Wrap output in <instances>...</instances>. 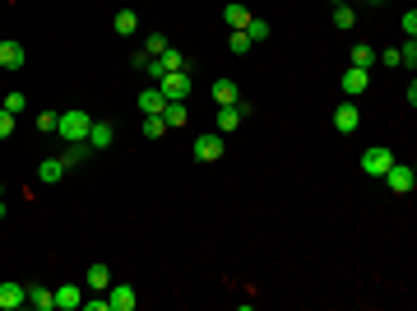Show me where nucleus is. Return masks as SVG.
<instances>
[{
  "instance_id": "nucleus-7",
  "label": "nucleus",
  "mask_w": 417,
  "mask_h": 311,
  "mask_svg": "<svg viewBox=\"0 0 417 311\" xmlns=\"http://www.w3.org/2000/svg\"><path fill=\"white\" fill-rule=\"evenodd\" d=\"M339 84H343V94H348V98H362V94L371 89V70H357V65H348Z\"/></svg>"
},
{
  "instance_id": "nucleus-26",
  "label": "nucleus",
  "mask_w": 417,
  "mask_h": 311,
  "mask_svg": "<svg viewBox=\"0 0 417 311\" xmlns=\"http://www.w3.org/2000/svg\"><path fill=\"white\" fill-rule=\"evenodd\" d=\"M250 47H255V42H250L246 33H228V51H232V56H246Z\"/></svg>"
},
{
  "instance_id": "nucleus-20",
  "label": "nucleus",
  "mask_w": 417,
  "mask_h": 311,
  "mask_svg": "<svg viewBox=\"0 0 417 311\" xmlns=\"http://www.w3.org/2000/svg\"><path fill=\"white\" fill-rule=\"evenodd\" d=\"M111 28L121 33V37H130V33L139 28V15L135 10H116V15H111Z\"/></svg>"
},
{
  "instance_id": "nucleus-15",
  "label": "nucleus",
  "mask_w": 417,
  "mask_h": 311,
  "mask_svg": "<svg viewBox=\"0 0 417 311\" xmlns=\"http://www.w3.org/2000/svg\"><path fill=\"white\" fill-rule=\"evenodd\" d=\"M84 283H89V288H98V293H107V288H111V269L102 260H93L89 274H84Z\"/></svg>"
},
{
  "instance_id": "nucleus-29",
  "label": "nucleus",
  "mask_w": 417,
  "mask_h": 311,
  "mask_svg": "<svg viewBox=\"0 0 417 311\" xmlns=\"http://www.w3.org/2000/svg\"><path fill=\"white\" fill-rule=\"evenodd\" d=\"M144 135H149V140H163V135H167V121H163V116H144Z\"/></svg>"
},
{
  "instance_id": "nucleus-22",
  "label": "nucleus",
  "mask_w": 417,
  "mask_h": 311,
  "mask_svg": "<svg viewBox=\"0 0 417 311\" xmlns=\"http://www.w3.org/2000/svg\"><path fill=\"white\" fill-rule=\"evenodd\" d=\"M250 37V42H264V37H269V19H260V15H250V24L246 28H241Z\"/></svg>"
},
{
  "instance_id": "nucleus-4",
  "label": "nucleus",
  "mask_w": 417,
  "mask_h": 311,
  "mask_svg": "<svg viewBox=\"0 0 417 311\" xmlns=\"http://www.w3.org/2000/svg\"><path fill=\"white\" fill-rule=\"evenodd\" d=\"M246 112H250V103H246V98H241L237 107H218V125H214V130H218V135H232L237 125L246 121Z\"/></svg>"
},
{
  "instance_id": "nucleus-13",
  "label": "nucleus",
  "mask_w": 417,
  "mask_h": 311,
  "mask_svg": "<svg viewBox=\"0 0 417 311\" xmlns=\"http://www.w3.org/2000/svg\"><path fill=\"white\" fill-rule=\"evenodd\" d=\"M163 107H167L163 89H158V84H149V89L139 94V112H144V116H163Z\"/></svg>"
},
{
  "instance_id": "nucleus-8",
  "label": "nucleus",
  "mask_w": 417,
  "mask_h": 311,
  "mask_svg": "<svg viewBox=\"0 0 417 311\" xmlns=\"http://www.w3.org/2000/svg\"><path fill=\"white\" fill-rule=\"evenodd\" d=\"M24 61H28V51H24V42H15V37H5V42H0V70H24Z\"/></svg>"
},
{
  "instance_id": "nucleus-12",
  "label": "nucleus",
  "mask_w": 417,
  "mask_h": 311,
  "mask_svg": "<svg viewBox=\"0 0 417 311\" xmlns=\"http://www.w3.org/2000/svg\"><path fill=\"white\" fill-rule=\"evenodd\" d=\"M209 94H214L218 107H237V103H241V89H237L232 79H214V89H209Z\"/></svg>"
},
{
  "instance_id": "nucleus-31",
  "label": "nucleus",
  "mask_w": 417,
  "mask_h": 311,
  "mask_svg": "<svg viewBox=\"0 0 417 311\" xmlns=\"http://www.w3.org/2000/svg\"><path fill=\"white\" fill-rule=\"evenodd\" d=\"M0 107H5V112H15V116H19V112L28 107V98H24V94H5V103H0Z\"/></svg>"
},
{
  "instance_id": "nucleus-11",
  "label": "nucleus",
  "mask_w": 417,
  "mask_h": 311,
  "mask_svg": "<svg viewBox=\"0 0 417 311\" xmlns=\"http://www.w3.org/2000/svg\"><path fill=\"white\" fill-rule=\"evenodd\" d=\"M24 302H28V288H24V283H15V279L0 283V311H15V307H24Z\"/></svg>"
},
{
  "instance_id": "nucleus-23",
  "label": "nucleus",
  "mask_w": 417,
  "mask_h": 311,
  "mask_svg": "<svg viewBox=\"0 0 417 311\" xmlns=\"http://www.w3.org/2000/svg\"><path fill=\"white\" fill-rule=\"evenodd\" d=\"M185 116H190V112H185V103H167V107H163V121H167V130H172V125H185Z\"/></svg>"
},
{
  "instance_id": "nucleus-10",
  "label": "nucleus",
  "mask_w": 417,
  "mask_h": 311,
  "mask_svg": "<svg viewBox=\"0 0 417 311\" xmlns=\"http://www.w3.org/2000/svg\"><path fill=\"white\" fill-rule=\"evenodd\" d=\"M107 307H111V311H135V307H139V293L130 288V283H111Z\"/></svg>"
},
{
  "instance_id": "nucleus-30",
  "label": "nucleus",
  "mask_w": 417,
  "mask_h": 311,
  "mask_svg": "<svg viewBox=\"0 0 417 311\" xmlns=\"http://www.w3.org/2000/svg\"><path fill=\"white\" fill-rule=\"evenodd\" d=\"M399 65H408V75L417 70V42H413V37H408V42L399 47Z\"/></svg>"
},
{
  "instance_id": "nucleus-14",
  "label": "nucleus",
  "mask_w": 417,
  "mask_h": 311,
  "mask_svg": "<svg viewBox=\"0 0 417 311\" xmlns=\"http://www.w3.org/2000/svg\"><path fill=\"white\" fill-rule=\"evenodd\" d=\"M56 293V311H79L84 307V293H79L75 283H61V288H51Z\"/></svg>"
},
{
  "instance_id": "nucleus-36",
  "label": "nucleus",
  "mask_w": 417,
  "mask_h": 311,
  "mask_svg": "<svg viewBox=\"0 0 417 311\" xmlns=\"http://www.w3.org/2000/svg\"><path fill=\"white\" fill-rule=\"evenodd\" d=\"M334 5H348V0H334Z\"/></svg>"
},
{
  "instance_id": "nucleus-37",
  "label": "nucleus",
  "mask_w": 417,
  "mask_h": 311,
  "mask_svg": "<svg viewBox=\"0 0 417 311\" xmlns=\"http://www.w3.org/2000/svg\"><path fill=\"white\" fill-rule=\"evenodd\" d=\"M0 209H5V204H0Z\"/></svg>"
},
{
  "instance_id": "nucleus-18",
  "label": "nucleus",
  "mask_w": 417,
  "mask_h": 311,
  "mask_svg": "<svg viewBox=\"0 0 417 311\" xmlns=\"http://www.w3.org/2000/svg\"><path fill=\"white\" fill-rule=\"evenodd\" d=\"M28 307H37V311H56V293H51V288H42V283H33V288H28Z\"/></svg>"
},
{
  "instance_id": "nucleus-17",
  "label": "nucleus",
  "mask_w": 417,
  "mask_h": 311,
  "mask_svg": "<svg viewBox=\"0 0 417 311\" xmlns=\"http://www.w3.org/2000/svg\"><path fill=\"white\" fill-rule=\"evenodd\" d=\"M111 140H116V130H111L107 121H93L89 125V149H107Z\"/></svg>"
},
{
  "instance_id": "nucleus-27",
  "label": "nucleus",
  "mask_w": 417,
  "mask_h": 311,
  "mask_svg": "<svg viewBox=\"0 0 417 311\" xmlns=\"http://www.w3.org/2000/svg\"><path fill=\"white\" fill-rule=\"evenodd\" d=\"M353 24H357L353 5H334V28H343V33H348V28H353Z\"/></svg>"
},
{
  "instance_id": "nucleus-21",
  "label": "nucleus",
  "mask_w": 417,
  "mask_h": 311,
  "mask_svg": "<svg viewBox=\"0 0 417 311\" xmlns=\"http://www.w3.org/2000/svg\"><path fill=\"white\" fill-rule=\"evenodd\" d=\"M84 158H89V144L79 140V144H65V154H61V163H65V172L75 168V163H84Z\"/></svg>"
},
{
  "instance_id": "nucleus-25",
  "label": "nucleus",
  "mask_w": 417,
  "mask_h": 311,
  "mask_svg": "<svg viewBox=\"0 0 417 311\" xmlns=\"http://www.w3.org/2000/svg\"><path fill=\"white\" fill-rule=\"evenodd\" d=\"M353 65H357V70H371V65H376V51H371L367 42H357V47H353Z\"/></svg>"
},
{
  "instance_id": "nucleus-24",
  "label": "nucleus",
  "mask_w": 417,
  "mask_h": 311,
  "mask_svg": "<svg viewBox=\"0 0 417 311\" xmlns=\"http://www.w3.org/2000/svg\"><path fill=\"white\" fill-rule=\"evenodd\" d=\"M158 65H163V70H190V65H185V56H181L176 47L163 51V56H158Z\"/></svg>"
},
{
  "instance_id": "nucleus-19",
  "label": "nucleus",
  "mask_w": 417,
  "mask_h": 311,
  "mask_svg": "<svg viewBox=\"0 0 417 311\" xmlns=\"http://www.w3.org/2000/svg\"><path fill=\"white\" fill-rule=\"evenodd\" d=\"M223 24H228L232 33H241L250 24V10H246V5H228V10H223Z\"/></svg>"
},
{
  "instance_id": "nucleus-34",
  "label": "nucleus",
  "mask_w": 417,
  "mask_h": 311,
  "mask_svg": "<svg viewBox=\"0 0 417 311\" xmlns=\"http://www.w3.org/2000/svg\"><path fill=\"white\" fill-rule=\"evenodd\" d=\"M403 37H417V15H413V10L403 15Z\"/></svg>"
},
{
  "instance_id": "nucleus-32",
  "label": "nucleus",
  "mask_w": 417,
  "mask_h": 311,
  "mask_svg": "<svg viewBox=\"0 0 417 311\" xmlns=\"http://www.w3.org/2000/svg\"><path fill=\"white\" fill-rule=\"evenodd\" d=\"M10 135H15V112L0 107V140H10Z\"/></svg>"
},
{
  "instance_id": "nucleus-6",
  "label": "nucleus",
  "mask_w": 417,
  "mask_h": 311,
  "mask_svg": "<svg viewBox=\"0 0 417 311\" xmlns=\"http://www.w3.org/2000/svg\"><path fill=\"white\" fill-rule=\"evenodd\" d=\"M389 163H394V149H367V154H362V172H367V177H385Z\"/></svg>"
},
{
  "instance_id": "nucleus-5",
  "label": "nucleus",
  "mask_w": 417,
  "mask_h": 311,
  "mask_svg": "<svg viewBox=\"0 0 417 311\" xmlns=\"http://www.w3.org/2000/svg\"><path fill=\"white\" fill-rule=\"evenodd\" d=\"M357 125H362V112H357V103L348 98V103H339V107H334V130H339V135H353Z\"/></svg>"
},
{
  "instance_id": "nucleus-28",
  "label": "nucleus",
  "mask_w": 417,
  "mask_h": 311,
  "mask_svg": "<svg viewBox=\"0 0 417 311\" xmlns=\"http://www.w3.org/2000/svg\"><path fill=\"white\" fill-rule=\"evenodd\" d=\"M56 121L61 112H37V135H56Z\"/></svg>"
},
{
  "instance_id": "nucleus-35",
  "label": "nucleus",
  "mask_w": 417,
  "mask_h": 311,
  "mask_svg": "<svg viewBox=\"0 0 417 311\" xmlns=\"http://www.w3.org/2000/svg\"><path fill=\"white\" fill-rule=\"evenodd\" d=\"M367 5H385V0H367Z\"/></svg>"
},
{
  "instance_id": "nucleus-3",
  "label": "nucleus",
  "mask_w": 417,
  "mask_h": 311,
  "mask_svg": "<svg viewBox=\"0 0 417 311\" xmlns=\"http://www.w3.org/2000/svg\"><path fill=\"white\" fill-rule=\"evenodd\" d=\"M380 181H385V186L394 190V195H408V190L417 186L413 168H408V163H399V158H394V163H389V172H385V177H380Z\"/></svg>"
},
{
  "instance_id": "nucleus-16",
  "label": "nucleus",
  "mask_w": 417,
  "mask_h": 311,
  "mask_svg": "<svg viewBox=\"0 0 417 311\" xmlns=\"http://www.w3.org/2000/svg\"><path fill=\"white\" fill-rule=\"evenodd\" d=\"M61 177H65V163H61V158H42V163H37V181H46V186H56Z\"/></svg>"
},
{
  "instance_id": "nucleus-1",
  "label": "nucleus",
  "mask_w": 417,
  "mask_h": 311,
  "mask_svg": "<svg viewBox=\"0 0 417 311\" xmlns=\"http://www.w3.org/2000/svg\"><path fill=\"white\" fill-rule=\"evenodd\" d=\"M89 125H93V116L89 112H61V121H56V135H61L65 144H89Z\"/></svg>"
},
{
  "instance_id": "nucleus-2",
  "label": "nucleus",
  "mask_w": 417,
  "mask_h": 311,
  "mask_svg": "<svg viewBox=\"0 0 417 311\" xmlns=\"http://www.w3.org/2000/svg\"><path fill=\"white\" fill-rule=\"evenodd\" d=\"M158 89H163L167 103H185V98H190V75H185V70H167V75L158 79Z\"/></svg>"
},
{
  "instance_id": "nucleus-33",
  "label": "nucleus",
  "mask_w": 417,
  "mask_h": 311,
  "mask_svg": "<svg viewBox=\"0 0 417 311\" xmlns=\"http://www.w3.org/2000/svg\"><path fill=\"white\" fill-rule=\"evenodd\" d=\"M167 51V37L163 33H149V56H163Z\"/></svg>"
},
{
  "instance_id": "nucleus-9",
  "label": "nucleus",
  "mask_w": 417,
  "mask_h": 311,
  "mask_svg": "<svg viewBox=\"0 0 417 311\" xmlns=\"http://www.w3.org/2000/svg\"><path fill=\"white\" fill-rule=\"evenodd\" d=\"M195 158H200V163H218V158H223V135H218V130L200 135V140H195Z\"/></svg>"
}]
</instances>
